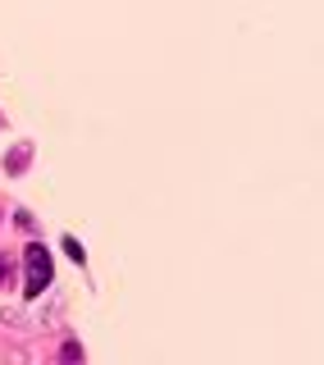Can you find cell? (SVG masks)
Instances as JSON below:
<instances>
[{
  "mask_svg": "<svg viewBox=\"0 0 324 365\" xmlns=\"http://www.w3.org/2000/svg\"><path fill=\"white\" fill-rule=\"evenodd\" d=\"M23 261H27V297H42V292H46V283H51V274H55L51 252H46L42 242H32V247L23 252Z\"/></svg>",
  "mask_w": 324,
  "mask_h": 365,
  "instance_id": "obj_1",
  "label": "cell"
},
{
  "mask_svg": "<svg viewBox=\"0 0 324 365\" xmlns=\"http://www.w3.org/2000/svg\"><path fill=\"white\" fill-rule=\"evenodd\" d=\"M27 160H32V147H18L14 156L5 160V174H23V169H27Z\"/></svg>",
  "mask_w": 324,
  "mask_h": 365,
  "instance_id": "obj_2",
  "label": "cell"
},
{
  "mask_svg": "<svg viewBox=\"0 0 324 365\" xmlns=\"http://www.w3.org/2000/svg\"><path fill=\"white\" fill-rule=\"evenodd\" d=\"M60 247H64V252H69V261H78V265L87 261V252H82V242H78V237H73V233H64V242H60Z\"/></svg>",
  "mask_w": 324,
  "mask_h": 365,
  "instance_id": "obj_3",
  "label": "cell"
},
{
  "mask_svg": "<svg viewBox=\"0 0 324 365\" xmlns=\"http://www.w3.org/2000/svg\"><path fill=\"white\" fill-rule=\"evenodd\" d=\"M60 357H64V361H78V357H82V342H64Z\"/></svg>",
  "mask_w": 324,
  "mask_h": 365,
  "instance_id": "obj_4",
  "label": "cell"
},
{
  "mask_svg": "<svg viewBox=\"0 0 324 365\" xmlns=\"http://www.w3.org/2000/svg\"><path fill=\"white\" fill-rule=\"evenodd\" d=\"M9 278V256H0V283Z\"/></svg>",
  "mask_w": 324,
  "mask_h": 365,
  "instance_id": "obj_5",
  "label": "cell"
}]
</instances>
